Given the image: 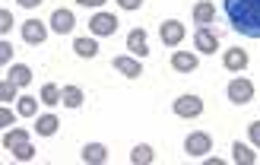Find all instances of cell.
I'll use <instances>...</instances> for the list:
<instances>
[{
    "mask_svg": "<svg viewBox=\"0 0 260 165\" xmlns=\"http://www.w3.org/2000/svg\"><path fill=\"white\" fill-rule=\"evenodd\" d=\"M210 149H213V137L203 134V130H193V134L184 140V152H187V156H193V159H203Z\"/></svg>",
    "mask_w": 260,
    "mask_h": 165,
    "instance_id": "7a4b0ae2",
    "label": "cell"
},
{
    "mask_svg": "<svg viewBox=\"0 0 260 165\" xmlns=\"http://www.w3.org/2000/svg\"><path fill=\"white\" fill-rule=\"evenodd\" d=\"M73 51H76V54H80V57H95L99 54V45H95V38H76V42H73Z\"/></svg>",
    "mask_w": 260,
    "mask_h": 165,
    "instance_id": "44dd1931",
    "label": "cell"
},
{
    "mask_svg": "<svg viewBox=\"0 0 260 165\" xmlns=\"http://www.w3.org/2000/svg\"><path fill=\"white\" fill-rule=\"evenodd\" d=\"M73 25H76V19H73V13H70V10L57 7L54 13H51V29H54L57 35H67V32H73Z\"/></svg>",
    "mask_w": 260,
    "mask_h": 165,
    "instance_id": "30bf717a",
    "label": "cell"
},
{
    "mask_svg": "<svg viewBox=\"0 0 260 165\" xmlns=\"http://www.w3.org/2000/svg\"><path fill=\"white\" fill-rule=\"evenodd\" d=\"M80 159L86 165H105L108 162V146L105 143H86L83 152H80Z\"/></svg>",
    "mask_w": 260,
    "mask_h": 165,
    "instance_id": "9c48e42d",
    "label": "cell"
},
{
    "mask_svg": "<svg viewBox=\"0 0 260 165\" xmlns=\"http://www.w3.org/2000/svg\"><path fill=\"white\" fill-rule=\"evenodd\" d=\"M140 4L143 0H118V7H124V10H140Z\"/></svg>",
    "mask_w": 260,
    "mask_h": 165,
    "instance_id": "4dcf8cb0",
    "label": "cell"
},
{
    "mask_svg": "<svg viewBox=\"0 0 260 165\" xmlns=\"http://www.w3.org/2000/svg\"><path fill=\"white\" fill-rule=\"evenodd\" d=\"M25 140H29V130H25V127H13V130H7V134H4V149H7V152H13L19 143H25Z\"/></svg>",
    "mask_w": 260,
    "mask_h": 165,
    "instance_id": "e0dca14e",
    "label": "cell"
},
{
    "mask_svg": "<svg viewBox=\"0 0 260 165\" xmlns=\"http://www.w3.org/2000/svg\"><path fill=\"white\" fill-rule=\"evenodd\" d=\"M159 38H162V45L178 48L181 42H184V22H178V19H165V22L159 25Z\"/></svg>",
    "mask_w": 260,
    "mask_h": 165,
    "instance_id": "277c9868",
    "label": "cell"
},
{
    "mask_svg": "<svg viewBox=\"0 0 260 165\" xmlns=\"http://www.w3.org/2000/svg\"><path fill=\"white\" fill-rule=\"evenodd\" d=\"M149 162H155V152H152V146H149V143H140V146H134V152H130V165H149Z\"/></svg>",
    "mask_w": 260,
    "mask_h": 165,
    "instance_id": "ac0fdd59",
    "label": "cell"
},
{
    "mask_svg": "<svg viewBox=\"0 0 260 165\" xmlns=\"http://www.w3.org/2000/svg\"><path fill=\"white\" fill-rule=\"evenodd\" d=\"M16 83H13V80H4V83H0V102H4V105H7V102H16Z\"/></svg>",
    "mask_w": 260,
    "mask_h": 165,
    "instance_id": "d4e9b609",
    "label": "cell"
},
{
    "mask_svg": "<svg viewBox=\"0 0 260 165\" xmlns=\"http://www.w3.org/2000/svg\"><path fill=\"white\" fill-rule=\"evenodd\" d=\"M193 45H197L200 54H216V51H219V35H216V32H210L206 25H200L197 35H193Z\"/></svg>",
    "mask_w": 260,
    "mask_h": 165,
    "instance_id": "ba28073f",
    "label": "cell"
},
{
    "mask_svg": "<svg viewBox=\"0 0 260 165\" xmlns=\"http://www.w3.org/2000/svg\"><path fill=\"white\" fill-rule=\"evenodd\" d=\"M127 48L134 51V57H146L149 54V45H146V29H134L127 35Z\"/></svg>",
    "mask_w": 260,
    "mask_h": 165,
    "instance_id": "5bb4252c",
    "label": "cell"
},
{
    "mask_svg": "<svg viewBox=\"0 0 260 165\" xmlns=\"http://www.w3.org/2000/svg\"><path fill=\"white\" fill-rule=\"evenodd\" d=\"M105 0H80V7H102Z\"/></svg>",
    "mask_w": 260,
    "mask_h": 165,
    "instance_id": "1f68e13d",
    "label": "cell"
},
{
    "mask_svg": "<svg viewBox=\"0 0 260 165\" xmlns=\"http://www.w3.org/2000/svg\"><path fill=\"white\" fill-rule=\"evenodd\" d=\"M216 19V7L210 4V0H200L197 7H193V22L197 25H210Z\"/></svg>",
    "mask_w": 260,
    "mask_h": 165,
    "instance_id": "2e32d148",
    "label": "cell"
},
{
    "mask_svg": "<svg viewBox=\"0 0 260 165\" xmlns=\"http://www.w3.org/2000/svg\"><path fill=\"white\" fill-rule=\"evenodd\" d=\"M48 38V25L42 19H25L22 22V42L25 45H42Z\"/></svg>",
    "mask_w": 260,
    "mask_h": 165,
    "instance_id": "8992f818",
    "label": "cell"
},
{
    "mask_svg": "<svg viewBox=\"0 0 260 165\" xmlns=\"http://www.w3.org/2000/svg\"><path fill=\"white\" fill-rule=\"evenodd\" d=\"M10 29H13V13L10 10H0V32L7 35Z\"/></svg>",
    "mask_w": 260,
    "mask_h": 165,
    "instance_id": "83f0119b",
    "label": "cell"
},
{
    "mask_svg": "<svg viewBox=\"0 0 260 165\" xmlns=\"http://www.w3.org/2000/svg\"><path fill=\"white\" fill-rule=\"evenodd\" d=\"M57 127H60L57 114H38V118H35V134L38 137H54Z\"/></svg>",
    "mask_w": 260,
    "mask_h": 165,
    "instance_id": "9a60e30c",
    "label": "cell"
},
{
    "mask_svg": "<svg viewBox=\"0 0 260 165\" xmlns=\"http://www.w3.org/2000/svg\"><path fill=\"white\" fill-rule=\"evenodd\" d=\"M222 63H225L229 73H238V70L248 67V51H244V48H232V51L222 54Z\"/></svg>",
    "mask_w": 260,
    "mask_h": 165,
    "instance_id": "7c38bea8",
    "label": "cell"
},
{
    "mask_svg": "<svg viewBox=\"0 0 260 165\" xmlns=\"http://www.w3.org/2000/svg\"><path fill=\"white\" fill-rule=\"evenodd\" d=\"M229 22L244 38H260V0H225Z\"/></svg>",
    "mask_w": 260,
    "mask_h": 165,
    "instance_id": "6da1fadb",
    "label": "cell"
},
{
    "mask_svg": "<svg viewBox=\"0 0 260 165\" xmlns=\"http://www.w3.org/2000/svg\"><path fill=\"white\" fill-rule=\"evenodd\" d=\"M63 105H67V108H80L83 105V89L80 86H63Z\"/></svg>",
    "mask_w": 260,
    "mask_h": 165,
    "instance_id": "cb8c5ba5",
    "label": "cell"
},
{
    "mask_svg": "<svg viewBox=\"0 0 260 165\" xmlns=\"http://www.w3.org/2000/svg\"><path fill=\"white\" fill-rule=\"evenodd\" d=\"M10 60H13V45H10L7 38H4V42H0V63H4V67H7Z\"/></svg>",
    "mask_w": 260,
    "mask_h": 165,
    "instance_id": "4316f807",
    "label": "cell"
},
{
    "mask_svg": "<svg viewBox=\"0 0 260 165\" xmlns=\"http://www.w3.org/2000/svg\"><path fill=\"white\" fill-rule=\"evenodd\" d=\"M197 54H193V51H175L172 54V67L178 70V73H193L197 70Z\"/></svg>",
    "mask_w": 260,
    "mask_h": 165,
    "instance_id": "4fadbf2b",
    "label": "cell"
},
{
    "mask_svg": "<svg viewBox=\"0 0 260 165\" xmlns=\"http://www.w3.org/2000/svg\"><path fill=\"white\" fill-rule=\"evenodd\" d=\"M248 134H251V143L260 149V121H254V124L248 127Z\"/></svg>",
    "mask_w": 260,
    "mask_h": 165,
    "instance_id": "f546056e",
    "label": "cell"
},
{
    "mask_svg": "<svg viewBox=\"0 0 260 165\" xmlns=\"http://www.w3.org/2000/svg\"><path fill=\"white\" fill-rule=\"evenodd\" d=\"M13 121H16V114L4 105V108H0V127H13Z\"/></svg>",
    "mask_w": 260,
    "mask_h": 165,
    "instance_id": "f1b7e54d",
    "label": "cell"
},
{
    "mask_svg": "<svg viewBox=\"0 0 260 165\" xmlns=\"http://www.w3.org/2000/svg\"><path fill=\"white\" fill-rule=\"evenodd\" d=\"M89 29H92V35H114L118 32V16H111V13H95V16L89 19Z\"/></svg>",
    "mask_w": 260,
    "mask_h": 165,
    "instance_id": "52a82bcc",
    "label": "cell"
},
{
    "mask_svg": "<svg viewBox=\"0 0 260 165\" xmlns=\"http://www.w3.org/2000/svg\"><path fill=\"white\" fill-rule=\"evenodd\" d=\"M16 4H19V7H38L42 0H16Z\"/></svg>",
    "mask_w": 260,
    "mask_h": 165,
    "instance_id": "d6a6232c",
    "label": "cell"
},
{
    "mask_svg": "<svg viewBox=\"0 0 260 165\" xmlns=\"http://www.w3.org/2000/svg\"><path fill=\"white\" fill-rule=\"evenodd\" d=\"M175 114H178V118H184V121L200 118V114H203V98L200 95H181L175 102Z\"/></svg>",
    "mask_w": 260,
    "mask_h": 165,
    "instance_id": "5b68a950",
    "label": "cell"
},
{
    "mask_svg": "<svg viewBox=\"0 0 260 165\" xmlns=\"http://www.w3.org/2000/svg\"><path fill=\"white\" fill-rule=\"evenodd\" d=\"M7 80H13L16 86H29L32 83V70L25 67V63H13L10 73H7Z\"/></svg>",
    "mask_w": 260,
    "mask_h": 165,
    "instance_id": "ffe728a7",
    "label": "cell"
},
{
    "mask_svg": "<svg viewBox=\"0 0 260 165\" xmlns=\"http://www.w3.org/2000/svg\"><path fill=\"white\" fill-rule=\"evenodd\" d=\"M38 98H42V105H57V102H63V89H57L54 83H45Z\"/></svg>",
    "mask_w": 260,
    "mask_h": 165,
    "instance_id": "7402d4cb",
    "label": "cell"
},
{
    "mask_svg": "<svg viewBox=\"0 0 260 165\" xmlns=\"http://www.w3.org/2000/svg\"><path fill=\"white\" fill-rule=\"evenodd\" d=\"M13 156H16L19 162H32V159H35V146L29 143V140H25V143H19L16 149H13Z\"/></svg>",
    "mask_w": 260,
    "mask_h": 165,
    "instance_id": "484cf974",
    "label": "cell"
},
{
    "mask_svg": "<svg viewBox=\"0 0 260 165\" xmlns=\"http://www.w3.org/2000/svg\"><path fill=\"white\" fill-rule=\"evenodd\" d=\"M254 98V83L244 80V76H235V80L229 83V102H235V105H248Z\"/></svg>",
    "mask_w": 260,
    "mask_h": 165,
    "instance_id": "3957f363",
    "label": "cell"
},
{
    "mask_svg": "<svg viewBox=\"0 0 260 165\" xmlns=\"http://www.w3.org/2000/svg\"><path fill=\"white\" fill-rule=\"evenodd\" d=\"M111 67L118 70V73H124V76H130V80H137V76H143V63L137 60V57H114L111 60Z\"/></svg>",
    "mask_w": 260,
    "mask_h": 165,
    "instance_id": "8fae6325",
    "label": "cell"
},
{
    "mask_svg": "<svg viewBox=\"0 0 260 165\" xmlns=\"http://www.w3.org/2000/svg\"><path fill=\"white\" fill-rule=\"evenodd\" d=\"M19 105H16V114H22V118H35L38 114V102L42 98H32V95H22V98H16Z\"/></svg>",
    "mask_w": 260,
    "mask_h": 165,
    "instance_id": "603a6c76",
    "label": "cell"
},
{
    "mask_svg": "<svg viewBox=\"0 0 260 165\" xmlns=\"http://www.w3.org/2000/svg\"><path fill=\"white\" fill-rule=\"evenodd\" d=\"M232 159H235L238 165H254L257 162V152L251 146H244V143H232Z\"/></svg>",
    "mask_w": 260,
    "mask_h": 165,
    "instance_id": "d6986e66",
    "label": "cell"
}]
</instances>
